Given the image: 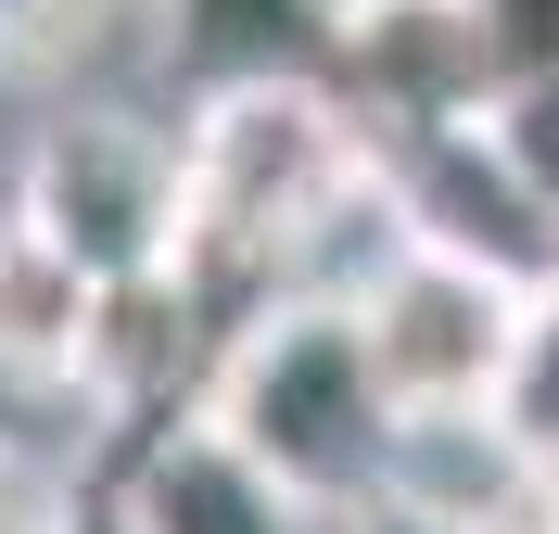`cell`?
<instances>
[{"instance_id":"obj_1","label":"cell","mask_w":559,"mask_h":534,"mask_svg":"<svg viewBox=\"0 0 559 534\" xmlns=\"http://www.w3.org/2000/svg\"><path fill=\"white\" fill-rule=\"evenodd\" d=\"M191 153V254L178 281H267L306 293V268L356 204H394V166L369 153V115L344 103V76H242V90H191L178 115Z\"/></svg>"},{"instance_id":"obj_2","label":"cell","mask_w":559,"mask_h":534,"mask_svg":"<svg viewBox=\"0 0 559 534\" xmlns=\"http://www.w3.org/2000/svg\"><path fill=\"white\" fill-rule=\"evenodd\" d=\"M280 497H306L318 522L394 497L407 484V407L369 369V331H356V293H267L229 344H216L204 394H191Z\"/></svg>"},{"instance_id":"obj_3","label":"cell","mask_w":559,"mask_h":534,"mask_svg":"<svg viewBox=\"0 0 559 534\" xmlns=\"http://www.w3.org/2000/svg\"><path fill=\"white\" fill-rule=\"evenodd\" d=\"M356 331H369V369L407 407V432L432 420H509L534 356V268L484 242H445V229H394L369 268H356Z\"/></svg>"},{"instance_id":"obj_4","label":"cell","mask_w":559,"mask_h":534,"mask_svg":"<svg viewBox=\"0 0 559 534\" xmlns=\"http://www.w3.org/2000/svg\"><path fill=\"white\" fill-rule=\"evenodd\" d=\"M13 204L51 242H76L103 281H166L191 254V153H178V128H153L128 103H64L26 141Z\"/></svg>"},{"instance_id":"obj_5","label":"cell","mask_w":559,"mask_h":534,"mask_svg":"<svg viewBox=\"0 0 559 534\" xmlns=\"http://www.w3.org/2000/svg\"><path fill=\"white\" fill-rule=\"evenodd\" d=\"M331 76H344L356 115H394L407 141H445V128L496 115V51H484L471 0H382V13H356Z\"/></svg>"},{"instance_id":"obj_6","label":"cell","mask_w":559,"mask_h":534,"mask_svg":"<svg viewBox=\"0 0 559 534\" xmlns=\"http://www.w3.org/2000/svg\"><path fill=\"white\" fill-rule=\"evenodd\" d=\"M115 509H128V534H331L306 497H280L204 407H166V420L140 432Z\"/></svg>"},{"instance_id":"obj_7","label":"cell","mask_w":559,"mask_h":534,"mask_svg":"<svg viewBox=\"0 0 559 534\" xmlns=\"http://www.w3.org/2000/svg\"><path fill=\"white\" fill-rule=\"evenodd\" d=\"M115 281L76 242H51L26 204H0V382L13 394H90Z\"/></svg>"},{"instance_id":"obj_8","label":"cell","mask_w":559,"mask_h":534,"mask_svg":"<svg viewBox=\"0 0 559 534\" xmlns=\"http://www.w3.org/2000/svg\"><path fill=\"white\" fill-rule=\"evenodd\" d=\"M178 90H242V76H331L344 26L318 0H153Z\"/></svg>"},{"instance_id":"obj_9","label":"cell","mask_w":559,"mask_h":534,"mask_svg":"<svg viewBox=\"0 0 559 534\" xmlns=\"http://www.w3.org/2000/svg\"><path fill=\"white\" fill-rule=\"evenodd\" d=\"M484 141H496V166L522 178V204L559 229V64H547V76H522V90L484 115Z\"/></svg>"},{"instance_id":"obj_10","label":"cell","mask_w":559,"mask_h":534,"mask_svg":"<svg viewBox=\"0 0 559 534\" xmlns=\"http://www.w3.org/2000/svg\"><path fill=\"white\" fill-rule=\"evenodd\" d=\"M509 432H522L534 471H559V268L534 281V356H522V394H509Z\"/></svg>"},{"instance_id":"obj_11","label":"cell","mask_w":559,"mask_h":534,"mask_svg":"<svg viewBox=\"0 0 559 534\" xmlns=\"http://www.w3.org/2000/svg\"><path fill=\"white\" fill-rule=\"evenodd\" d=\"M76 509H90V497H76L64 471L38 459L13 420H0V534H76Z\"/></svg>"},{"instance_id":"obj_12","label":"cell","mask_w":559,"mask_h":534,"mask_svg":"<svg viewBox=\"0 0 559 534\" xmlns=\"http://www.w3.org/2000/svg\"><path fill=\"white\" fill-rule=\"evenodd\" d=\"M471 13H484V51H496V103L559 64V0H471Z\"/></svg>"},{"instance_id":"obj_13","label":"cell","mask_w":559,"mask_h":534,"mask_svg":"<svg viewBox=\"0 0 559 534\" xmlns=\"http://www.w3.org/2000/svg\"><path fill=\"white\" fill-rule=\"evenodd\" d=\"M331 534H471L457 522V509H432V497H407V484H394V497H369V509H344V522Z\"/></svg>"},{"instance_id":"obj_14","label":"cell","mask_w":559,"mask_h":534,"mask_svg":"<svg viewBox=\"0 0 559 534\" xmlns=\"http://www.w3.org/2000/svg\"><path fill=\"white\" fill-rule=\"evenodd\" d=\"M51 26H76V0H0V38H51Z\"/></svg>"},{"instance_id":"obj_15","label":"cell","mask_w":559,"mask_h":534,"mask_svg":"<svg viewBox=\"0 0 559 534\" xmlns=\"http://www.w3.org/2000/svg\"><path fill=\"white\" fill-rule=\"evenodd\" d=\"M318 13H331V26H356V13H382V0H318Z\"/></svg>"},{"instance_id":"obj_16","label":"cell","mask_w":559,"mask_h":534,"mask_svg":"<svg viewBox=\"0 0 559 534\" xmlns=\"http://www.w3.org/2000/svg\"><path fill=\"white\" fill-rule=\"evenodd\" d=\"M0 420H13V382H0Z\"/></svg>"},{"instance_id":"obj_17","label":"cell","mask_w":559,"mask_h":534,"mask_svg":"<svg viewBox=\"0 0 559 534\" xmlns=\"http://www.w3.org/2000/svg\"><path fill=\"white\" fill-rule=\"evenodd\" d=\"M0 51H13V38H0Z\"/></svg>"}]
</instances>
